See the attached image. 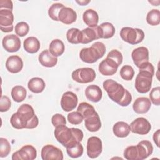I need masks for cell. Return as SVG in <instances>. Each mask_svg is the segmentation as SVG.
<instances>
[{"label":"cell","instance_id":"6da1fadb","mask_svg":"<svg viewBox=\"0 0 160 160\" xmlns=\"http://www.w3.org/2000/svg\"><path fill=\"white\" fill-rule=\"evenodd\" d=\"M10 122L12 126L17 129H34L38 126L39 119L33 108L28 104H23L19 107L17 112L11 116Z\"/></svg>","mask_w":160,"mask_h":160},{"label":"cell","instance_id":"7a4b0ae2","mask_svg":"<svg viewBox=\"0 0 160 160\" xmlns=\"http://www.w3.org/2000/svg\"><path fill=\"white\" fill-rule=\"evenodd\" d=\"M54 134L56 140L64 147L72 142H81L84 137L83 132L81 129L75 128H69L66 125L56 127Z\"/></svg>","mask_w":160,"mask_h":160},{"label":"cell","instance_id":"3957f363","mask_svg":"<svg viewBox=\"0 0 160 160\" xmlns=\"http://www.w3.org/2000/svg\"><path fill=\"white\" fill-rule=\"evenodd\" d=\"M106 52V46L101 42H95L91 47L82 48L79 52L82 61L86 63H94L103 57Z\"/></svg>","mask_w":160,"mask_h":160},{"label":"cell","instance_id":"277c9868","mask_svg":"<svg viewBox=\"0 0 160 160\" xmlns=\"http://www.w3.org/2000/svg\"><path fill=\"white\" fill-rule=\"evenodd\" d=\"M144 31L138 28L124 27L120 31L121 39L132 45H136L142 42L144 38Z\"/></svg>","mask_w":160,"mask_h":160},{"label":"cell","instance_id":"5b68a950","mask_svg":"<svg viewBox=\"0 0 160 160\" xmlns=\"http://www.w3.org/2000/svg\"><path fill=\"white\" fill-rule=\"evenodd\" d=\"M153 76L148 71L139 70L135 79L134 86L136 91L141 94L149 92L151 88Z\"/></svg>","mask_w":160,"mask_h":160},{"label":"cell","instance_id":"8992f818","mask_svg":"<svg viewBox=\"0 0 160 160\" xmlns=\"http://www.w3.org/2000/svg\"><path fill=\"white\" fill-rule=\"evenodd\" d=\"M74 81L79 83H89L96 78L95 71L91 68H82L74 70L71 74Z\"/></svg>","mask_w":160,"mask_h":160},{"label":"cell","instance_id":"52a82bcc","mask_svg":"<svg viewBox=\"0 0 160 160\" xmlns=\"http://www.w3.org/2000/svg\"><path fill=\"white\" fill-rule=\"evenodd\" d=\"M86 148L88 157L92 159L96 158L102 152V141L97 136H91L88 139Z\"/></svg>","mask_w":160,"mask_h":160},{"label":"cell","instance_id":"ba28073f","mask_svg":"<svg viewBox=\"0 0 160 160\" xmlns=\"http://www.w3.org/2000/svg\"><path fill=\"white\" fill-rule=\"evenodd\" d=\"M36 148L29 144L22 146L19 150L14 152L12 155V160H34L36 158Z\"/></svg>","mask_w":160,"mask_h":160},{"label":"cell","instance_id":"9c48e42d","mask_svg":"<svg viewBox=\"0 0 160 160\" xmlns=\"http://www.w3.org/2000/svg\"><path fill=\"white\" fill-rule=\"evenodd\" d=\"M129 126L131 132L140 135L148 134L151 129V125L149 121L143 117H139L134 119Z\"/></svg>","mask_w":160,"mask_h":160},{"label":"cell","instance_id":"30bf717a","mask_svg":"<svg viewBox=\"0 0 160 160\" xmlns=\"http://www.w3.org/2000/svg\"><path fill=\"white\" fill-rule=\"evenodd\" d=\"M12 11L8 9H0V28L4 32L12 31L14 26Z\"/></svg>","mask_w":160,"mask_h":160},{"label":"cell","instance_id":"8fae6325","mask_svg":"<svg viewBox=\"0 0 160 160\" xmlns=\"http://www.w3.org/2000/svg\"><path fill=\"white\" fill-rule=\"evenodd\" d=\"M41 155L43 160H62L64 158L62 151L52 144H47L43 146Z\"/></svg>","mask_w":160,"mask_h":160},{"label":"cell","instance_id":"7c38bea8","mask_svg":"<svg viewBox=\"0 0 160 160\" xmlns=\"http://www.w3.org/2000/svg\"><path fill=\"white\" fill-rule=\"evenodd\" d=\"M78 102V98L76 94L72 91H66L62 96L61 106L64 111L69 112L75 109Z\"/></svg>","mask_w":160,"mask_h":160},{"label":"cell","instance_id":"4fadbf2b","mask_svg":"<svg viewBox=\"0 0 160 160\" xmlns=\"http://www.w3.org/2000/svg\"><path fill=\"white\" fill-rule=\"evenodd\" d=\"M4 49L9 52H14L21 48V40L15 34H8L4 37L2 41Z\"/></svg>","mask_w":160,"mask_h":160},{"label":"cell","instance_id":"5bb4252c","mask_svg":"<svg viewBox=\"0 0 160 160\" xmlns=\"http://www.w3.org/2000/svg\"><path fill=\"white\" fill-rule=\"evenodd\" d=\"M131 58L134 64L139 68L142 64L149 61V50L144 46L136 48L131 53Z\"/></svg>","mask_w":160,"mask_h":160},{"label":"cell","instance_id":"9a60e30c","mask_svg":"<svg viewBox=\"0 0 160 160\" xmlns=\"http://www.w3.org/2000/svg\"><path fill=\"white\" fill-rule=\"evenodd\" d=\"M118 67V64L114 61L106 58L99 63L98 69L101 74L104 76H112L117 72Z\"/></svg>","mask_w":160,"mask_h":160},{"label":"cell","instance_id":"2e32d148","mask_svg":"<svg viewBox=\"0 0 160 160\" xmlns=\"http://www.w3.org/2000/svg\"><path fill=\"white\" fill-rule=\"evenodd\" d=\"M82 39L81 44H88L94 40L101 39L99 26L93 28H86L81 31Z\"/></svg>","mask_w":160,"mask_h":160},{"label":"cell","instance_id":"e0dca14e","mask_svg":"<svg viewBox=\"0 0 160 160\" xmlns=\"http://www.w3.org/2000/svg\"><path fill=\"white\" fill-rule=\"evenodd\" d=\"M6 68L11 73H18L23 68V61L19 56H10L6 61Z\"/></svg>","mask_w":160,"mask_h":160},{"label":"cell","instance_id":"ac0fdd59","mask_svg":"<svg viewBox=\"0 0 160 160\" xmlns=\"http://www.w3.org/2000/svg\"><path fill=\"white\" fill-rule=\"evenodd\" d=\"M77 19V14L76 11L71 8L64 7L59 12V21L65 24H71L74 22Z\"/></svg>","mask_w":160,"mask_h":160},{"label":"cell","instance_id":"d6986e66","mask_svg":"<svg viewBox=\"0 0 160 160\" xmlns=\"http://www.w3.org/2000/svg\"><path fill=\"white\" fill-rule=\"evenodd\" d=\"M151 106V102L146 97L137 98L132 105L133 110L137 114H145L149 111Z\"/></svg>","mask_w":160,"mask_h":160},{"label":"cell","instance_id":"ffe728a7","mask_svg":"<svg viewBox=\"0 0 160 160\" xmlns=\"http://www.w3.org/2000/svg\"><path fill=\"white\" fill-rule=\"evenodd\" d=\"M40 64L44 67L52 68L56 65L58 62V58L54 56L48 49L42 51L38 57Z\"/></svg>","mask_w":160,"mask_h":160},{"label":"cell","instance_id":"44dd1931","mask_svg":"<svg viewBox=\"0 0 160 160\" xmlns=\"http://www.w3.org/2000/svg\"><path fill=\"white\" fill-rule=\"evenodd\" d=\"M85 96L89 101L94 102H98L100 101L102 98V92L99 86L95 84H91L86 88Z\"/></svg>","mask_w":160,"mask_h":160},{"label":"cell","instance_id":"7402d4cb","mask_svg":"<svg viewBox=\"0 0 160 160\" xmlns=\"http://www.w3.org/2000/svg\"><path fill=\"white\" fill-rule=\"evenodd\" d=\"M136 146L139 151V160L146 159L151 155L153 152V146L149 141L142 140L140 141Z\"/></svg>","mask_w":160,"mask_h":160},{"label":"cell","instance_id":"603a6c76","mask_svg":"<svg viewBox=\"0 0 160 160\" xmlns=\"http://www.w3.org/2000/svg\"><path fill=\"white\" fill-rule=\"evenodd\" d=\"M86 128L90 132H96L101 127V121L98 112L84 119Z\"/></svg>","mask_w":160,"mask_h":160},{"label":"cell","instance_id":"cb8c5ba5","mask_svg":"<svg viewBox=\"0 0 160 160\" xmlns=\"http://www.w3.org/2000/svg\"><path fill=\"white\" fill-rule=\"evenodd\" d=\"M84 22L89 28H93L98 26L99 22V15L98 12L92 9L86 10L82 15Z\"/></svg>","mask_w":160,"mask_h":160},{"label":"cell","instance_id":"d4e9b609","mask_svg":"<svg viewBox=\"0 0 160 160\" xmlns=\"http://www.w3.org/2000/svg\"><path fill=\"white\" fill-rule=\"evenodd\" d=\"M114 134L118 138L127 137L131 131L129 125L124 121H118L115 123L112 128Z\"/></svg>","mask_w":160,"mask_h":160},{"label":"cell","instance_id":"484cf974","mask_svg":"<svg viewBox=\"0 0 160 160\" xmlns=\"http://www.w3.org/2000/svg\"><path fill=\"white\" fill-rule=\"evenodd\" d=\"M23 46L26 52L31 54H34L39 50L41 45L38 38L34 36H30L24 41Z\"/></svg>","mask_w":160,"mask_h":160},{"label":"cell","instance_id":"4316f807","mask_svg":"<svg viewBox=\"0 0 160 160\" xmlns=\"http://www.w3.org/2000/svg\"><path fill=\"white\" fill-rule=\"evenodd\" d=\"M28 87L31 92L34 93H40L44 91L46 84L42 78L34 77L28 81Z\"/></svg>","mask_w":160,"mask_h":160},{"label":"cell","instance_id":"83f0119b","mask_svg":"<svg viewBox=\"0 0 160 160\" xmlns=\"http://www.w3.org/2000/svg\"><path fill=\"white\" fill-rule=\"evenodd\" d=\"M66 148L68 154L72 158H77L81 157L84 151L83 146L80 142H72L68 145Z\"/></svg>","mask_w":160,"mask_h":160},{"label":"cell","instance_id":"f1b7e54d","mask_svg":"<svg viewBox=\"0 0 160 160\" xmlns=\"http://www.w3.org/2000/svg\"><path fill=\"white\" fill-rule=\"evenodd\" d=\"M65 50V46L64 42L59 39H55L52 40L49 46V52L55 57L61 56Z\"/></svg>","mask_w":160,"mask_h":160},{"label":"cell","instance_id":"f546056e","mask_svg":"<svg viewBox=\"0 0 160 160\" xmlns=\"http://www.w3.org/2000/svg\"><path fill=\"white\" fill-rule=\"evenodd\" d=\"M99 27L101 38L109 39L114 36L116 30L114 26L112 23L105 22L101 24Z\"/></svg>","mask_w":160,"mask_h":160},{"label":"cell","instance_id":"4dcf8cb0","mask_svg":"<svg viewBox=\"0 0 160 160\" xmlns=\"http://www.w3.org/2000/svg\"><path fill=\"white\" fill-rule=\"evenodd\" d=\"M26 89L22 86H15L11 89V94L13 100L17 102L23 101L26 98Z\"/></svg>","mask_w":160,"mask_h":160},{"label":"cell","instance_id":"1f68e13d","mask_svg":"<svg viewBox=\"0 0 160 160\" xmlns=\"http://www.w3.org/2000/svg\"><path fill=\"white\" fill-rule=\"evenodd\" d=\"M66 38L69 43L79 44L82 39L81 31L78 28H71L66 32Z\"/></svg>","mask_w":160,"mask_h":160},{"label":"cell","instance_id":"d6a6232c","mask_svg":"<svg viewBox=\"0 0 160 160\" xmlns=\"http://www.w3.org/2000/svg\"><path fill=\"white\" fill-rule=\"evenodd\" d=\"M77 111L81 114L84 119L97 112L91 104L86 102H81L78 107Z\"/></svg>","mask_w":160,"mask_h":160},{"label":"cell","instance_id":"836d02e7","mask_svg":"<svg viewBox=\"0 0 160 160\" xmlns=\"http://www.w3.org/2000/svg\"><path fill=\"white\" fill-rule=\"evenodd\" d=\"M146 21L151 26H158L160 23V11L153 9L150 10L146 16Z\"/></svg>","mask_w":160,"mask_h":160},{"label":"cell","instance_id":"e575fe53","mask_svg":"<svg viewBox=\"0 0 160 160\" xmlns=\"http://www.w3.org/2000/svg\"><path fill=\"white\" fill-rule=\"evenodd\" d=\"M124 156L128 160H139V151L136 146H129L124 151Z\"/></svg>","mask_w":160,"mask_h":160},{"label":"cell","instance_id":"d590c367","mask_svg":"<svg viewBox=\"0 0 160 160\" xmlns=\"http://www.w3.org/2000/svg\"><path fill=\"white\" fill-rule=\"evenodd\" d=\"M121 84L112 79H107L103 82V88L107 92L108 96L113 94Z\"/></svg>","mask_w":160,"mask_h":160},{"label":"cell","instance_id":"8d00e7d4","mask_svg":"<svg viewBox=\"0 0 160 160\" xmlns=\"http://www.w3.org/2000/svg\"><path fill=\"white\" fill-rule=\"evenodd\" d=\"M121 77L126 81H131L134 76V70L130 65L123 66L120 70Z\"/></svg>","mask_w":160,"mask_h":160},{"label":"cell","instance_id":"74e56055","mask_svg":"<svg viewBox=\"0 0 160 160\" xmlns=\"http://www.w3.org/2000/svg\"><path fill=\"white\" fill-rule=\"evenodd\" d=\"M64 6L61 3L52 4L48 10V15L51 19L54 21H59L58 15L61 9L64 8Z\"/></svg>","mask_w":160,"mask_h":160},{"label":"cell","instance_id":"f35d334b","mask_svg":"<svg viewBox=\"0 0 160 160\" xmlns=\"http://www.w3.org/2000/svg\"><path fill=\"white\" fill-rule=\"evenodd\" d=\"M29 31V26L26 22L21 21L16 24L15 26V32L16 35L20 37H24L28 34Z\"/></svg>","mask_w":160,"mask_h":160},{"label":"cell","instance_id":"ab89813d","mask_svg":"<svg viewBox=\"0 0 160 160\" xmlns=\"http://www.w3.org/2000/svg\"><path fill=\"white\" fill-rule=\"evenodd\" d=\"M11 151V145L7 139L0 138V157L4 158L9 155Z\"/></svg>","mask_w":160,"mask_h":160},{"label":"cell","instance_id":"60d3db41","mask_svg":"<svg viewBox=\"0 0 160 160\" xmlns=\"http://www.w3.org/2000/svg\"><path fill=\"white\" fill-rule=\"evenodd\" d=\"M83 119L82 116L78 111L71 112L68 114V120L72 124H79L82 122Z\"/></svg>","mask_w":160,"mask_h":160},{"label":"cell","instance_id":"b9f144b4","mask_svg":"<svg viewBox=\"0 0 160 160\" xmlns=\"http://www.w3.org/2000/svg\"><path fill=\"white\" fill-rule=\"evenodd\" d=\"M150 101L154 105L159 106L160 104V87H155L152 89L149 94Z\"/></svg>","mask_w":160,"mask_h":160},{"label":"cell","instance_id":"7bdbcfd3","mask_svg":"<svg viewBox=\"0 0 160 160\" xmlns=\"http://www.w3.org/2000/svg\"><path fill=\"white\" fill-rule=\"evenodd\" d=\"M106 58H110L112 60L114 61L118 64V66H120L122 64L123 60V56L122 55V53L117 49H112V51H111L107 55Z\"/></svg>","mask_w":160,"mask_h":160},{"label":"cell","instance_id":"ee69618b","mask_svg":"<svg viewBox=\"0 0 160 160\" xmlns=\"http://www.w3.org/2000/svg\"><path fill=\"white\" fill-rule=\"evenodd\" d=\"M51 122L52 125L56 128L59 126L62 125H66V120L65 117L59 113L54 114L51 118Z\"/></svg>","mask_w":160,"mask_h":160},{"label":"cell","instance_id":"f6af8a7d","mask_svg":"<svg viewBox=\"0 0 160 160\" xmlns=\"http://www.w3.org/2000/svg\"><path fill=\"white\" fill-rule=\"evenodd\" d=\"M11 105V102L9 98L6 96H1L0 100V111H8L10 109Z\"/></svg>","mask_w":160,"mask_h":160},{"label":"cell","instance_id":"bcb514c9","mask_svg":"<svg viewBox=\"0 0 160 160\" xmlns=\"http://www.w3.org/2000/svg\"><path fill=\"white\" fill-rule=\"evenodd\" d=\"M0 9H8L12 11L13 3L11 0H1Z\"/></svg>","mask_w":160,"mask_h":160},{"label":"cell","instance_id":"7dc6e473","mask_svg":"<svg viewBox=\"0 0 160 160\" xmlns=\"http://www.w3.org/2000/svg\"><path fill=\"white\" fill-rule=\"evenodd\" d=\"M132 101V96L131 93L127 90L126 95L123 99L118 104L121 106H128L131 102Z\"/></svg>","mask_w":160,"mask_h":160},{"label":"cell","instance_id":"c3c4849f","mask_svg":"<svg viewBox=\"0 0 160 160\" xmlns=\"http://www.w3.org/2000/svg\"><path fill=\"white\" fill-rule=\"evenodd\" d=\"M159 135H160V130L158 129L153 134V141L156 145L158 147H159Z\"/></svg>","mask_w":160,"mask_h":160},{"label":"cell","instance_id":"681fc988","mask_svg":"<svg viewBox=\"0 0 160 160\" xmlns=\"http://www.w3.org/2000/svg\"><path fill=\"white\" fill-rule=\"evenodd\" d=\"M76 2L80 6H86L90 2V1H76Z\"/></svg>","mask_w":160,"mask_h":160}]
</instances>
